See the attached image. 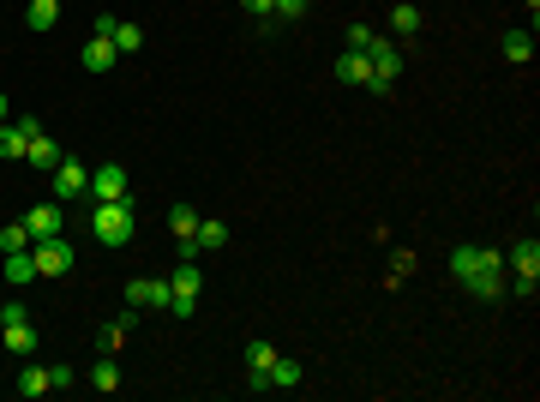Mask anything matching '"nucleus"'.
Instances as JSON below:
<instances>
[{
    "instance_id": "4be33fe9",
    "label": "nucleus",
    "mask_w": 540,
    "mask_h": 402,
    "mask_svg": "<svg viewBox=\"0 0 540 402\" xmlns=\"http://www.w3.org/2000/svg\"><path fill=\"white\" fill-rule=\"evenodd\" d=\"M108 42H115V55H139V48H144V30H139V24H126V19H115Z\"/></svg>"
},
{
    "instance_id": "473e14b6",
    "label": "nucleus",
    "mask_w": 540,
    "mask_h": 402,
    "mask_svg": "<svg viewBox=\"0 0 540 402\" xmlns=\"http://www.w3.org/2000/svg\"><path fill=\"white\" fill-rule=\"evenodd\" d=\"M73 384V366H48V390H66Z\"/></svg>"
},
{
    "instance_id": "1a4fd4ad",
    "label": "nucleus",
    "mask_w": 540,
    "mask_h": 402,
    "mask_svg": "<svg viewBox=\"0 0 540 402\" xmlns=\"http://www.w3.org/2000/svg\"><path fill=\"white\" fill-rule=\"evenodd\" d=\"M168 235H175L180 259H193V252H199V241H193V235H199V210H193V204H175V210H168Z\"/></svg>"
},
{
    "instance_id": "c85d7f7f",
    "label": "nucleus",
    "mask_w": 540,
    "mask_h": 402,
    "mask_svg": "<svg viewBox=\"0 0 540 402\" xmlns=\"http://www.w3.org/2000/svg\"><path fill=\"white\" fill-rule=\"evenodd\" d=\"M24 246H30V228L24 222H6L0 228V252H24Z\"/></svg>"
},
{
    "instance_id": "aec40b11",
    "label": "nucleus",
    "mask_w": 540,
    "mask_h": 402,
    "mask_svg": "<svg viewBox=\"0 0 540 402\" xmlns=\"http://www.w3.org/2000/svg\"><path fill=\"white\" fill-rule=\"evenodd\" d=\"M133 330H139V306H126L120 319H108V330H102V348L115 355V348H120V342H126V337H133Z\"/></svg>"
},
{
    "instance_id": "2f4dec72",
    "label": "nucleus",
    "mask_w": 540,
    "mask_h": 402,
    "mask_svg": "<svg viewBox=\"0 0 540 402\" xmlns=\"http://www.w3.org/2000/svg\"><path fill=\"white\" fill-rule=\"evenodd\" d=\"M240 6H246V19H270L277 13V0H240Z\"/></svg>"
},
{
    "instance_id": "7ed1b4c3",
    "label": "nucleus",
    "mask_w": 540,
    "mask_h": 402,
    "mask_svg": "<svg viewBox=\"0 0 540 402\" xmlns=\"http://www.w3.org/2000/svg\"><path fill=\"white\" fill-rule=\"evenodd\" d=\"M504 270H510L504 295H535L540 288V241H517L504 252Z\"/></svg>"
},
{
    "instance_id": "9d476101",
    "label": "nucleus",
    "mask_w": 540,
    "mask_h": 402,
    "mask_svg": "<svg viewBox=\"0 0 540 402\" xmlns=\"http://www.w3.org/2000/svg\"><path fill=\"white\" fill-rule=\"evenodd\" d=\"M115 61H120V55H115V42H108V37H97V30H90V42H84V48H79V66H84V73H90V79H102V73H115Z\"/></svg>"
},
{
    "instance_id": "4468645a",
    "label": "nucleus",
    "mask_w": 540,
    "mask_h": 402,
    "mask_svg": "<svg viewBox=\"0 0 540 402\" xmlns=\"http://www.w3.org/2000/svg\"><path fill=\"white\" fill-rule=\"evenodd\" d=\"M0 348L19 355V361H30V355H37V330H30V319L24 324H0Z\"/></svg>"
},
{
    "instance_id": "ddd939ff",
    "label": "nucleus",
    "mask_w": 540,
    "mask_h": 402,
    "mask_svg": "<svg viewBox=\"0 0 540 402\" xmlns=\"http://www.w3.org/2000/svg\"><path fill=\"white\" fill-rule=\"evenodd\" d=\"M337 79L366 90V84H373V55H366V48H342L337 55Z\"/></svg>"
},
{
    "instance_id": "6ab92c4d",
    "label": "nucleus",
    "mask_w": 540,
    "mask_h": 402,
    "mask_svg": "<svg viewBox=\"0 0 540 402\" xmlns=\"http://www.w3.org/2000/svg\"><path fill=\"white\" fill-rule=\"evenodd\" d=\"M168 288H175L180 301H199V288H204L199 264H193V259H180V270H175V277H168Z\"/></svg>"
},
{
    "instance_id": "b1692460",
    "label": "nucleus",
    "mask_w": 540,
    "mask_h": 402,
    "mask_svg": "<svg viewBox=\"0 0 540 402\" xmlns=\"http://www.w3.org/2000/svg\"><path fill=\"white\" fill-rule=\"evenodd\" d=\"M420 6H408V0H402V6H390V30H397V37H420Z\"/></svg>"
},
{
    "instance_id": "7c9ffc66",
    "label": "nucleus",
    "mask_w": 540,
    "mask_h": 402,
    "mask_svg": "<svg viewBox=\"0 0 540 402\" xmlns=\"http://www.w3.org/2000/svg\"><path fill=\"white\" fill-rule=\"evenodd\" d=\"M30 312H24V301H0V324H24Z\"/></svg>"
},
{
    "instance_id": "f257e3e1",
    "label": "nucleus",
    "mask_w": 540,
    "mask_h": 402,
    "mask_svg": "<svg viewBox=\"0 0 540 402\" xmlns=\"http://www.w3.org/2000/svg\"><path fill=\"white\" fill-rule=\"evenodd\" d=\"M450 277L486 306L504 301V252H493V246H450Z\"/></svg>"
},
{
    "instance_id": "a878e982",
    "label": "nucleus",
    "mask_w": 540,
    "mask_h": 402,
    "mask_svg": "<svg viewBox=\"0 0 540 402\" xmlns=\"http://www.w3.org/2000/svg\"><path fill=\"white\" fill-rule=\"evenodd\" d=\"M19 397H48V366H37V361L24 366L19 372Z\"/></svg>"
},
{
    "instance_id": "2eb2a0df",
    "label": "nucleus",
    "mask_w": 540,
    "mask_h": 402,
    "mask_svg": "<svg viewBox=\"0 0 540 402\" xmlns=\"http://www.w3.org/2000/svg\"><path fill=\"white\" fill-rule=\"evenodd\" d=\"M60 157H66V150H60V144L48 139V133H37V139H30V150H24V162H30L37 175H55V168H60Z\"/></svg>"
},
{
    "instance_id": "20e7f679",
    "label": "nucleus",
    "mask_w": 540,
    "mask_h": 402,
    "mask_svg": "<svg viewBox=\"0 0 540 402\" xmlns=\"http://www.w3.org/2000/svg\"><path fill=\"white\" fill-rule=\"evenodd\" d=\"M30 259H37V277L42 282H55V277H66V270L79 264V252H73V241L48 235V241H30Z\"/></svg>"
},
{
    "instance_id": "393cba45",
    "label": "nucleus",
    "mask_w": 540,
    "mask_h": 402,
    "mask_svg": "<svg viewBox=\"0 0 540 402\" xmlns=\"http://www.w3.org/2000/svg\"><path fill=\"white\" fill-rule=\"evenodd\" d=\"M193 241H199V252H222V246H228V228L210 222V217H199V235H193Z\"/></svg>"
},
{
    "instance_id": "f3484780",
    "label": "nucleus",
    "mask_w": 540,
    "mask_h": 402,
    "mask_svg": "<svg viewBox=\"0 0 540 402\" xmlns=\"http://www.w3.org/2000/svg\"><path fill=\"white\" fill-rule=\"evenodd\" d=\"M24 150H30V133L19 121H0V162H24Z\"/></svg>"
},
{
    "instance_id": "39448f33",
    "label": "nucleus",
    "mask_w": 540,
    "mask_h": 402,
    "mask_svg": "<svg viewBox=\"0 0 540 402\" xmlns=\"http://www.w3.org/2000/svg\"><path fill=\"white\" fill-rule=\"evenodd\" d=\"M366 55H373V84H366V90L384 97V90L402 79V48H397V42H384V37H373V42H366Z\"/></svg>"
},
{
    "instance_id": "bb28decb",
    "label": "nucleus",
    "mask_w": 540,
    "mask_h": 402,
    "mask_svg": "<svg viewBox=\"0 0 540 402\" xmlns=\"http://www.w3.org/2000/svg\"><path fill=\"white\" fill-rule=\"evenodd\" d=\"M90 384H97V390H120V366H115V355H102V361L90 366Z\"/></svg>"
},
{
    "instance_id": "72a5a7b5",
    "label": "nucleus",
    "mask_w": 540,
    "mask_h": 402,
    "mask_svg": "<svg viewBox=\"0 0 540 402\" xmlns=\"http://www.w3.org/2000/svg\"><path fill=\"white\" fill-rule=\"evenodd\" d=\"M6 115H13V102H6V97H0V121H6Z\"/></svg>"
},
{
    "instance_id": "9b49d317",
    "label": "nucleus",
    "mask_w": 540,
    "mask_h": 402,
    "mask_svg": "<svg viewBox=\"0 0 540 402\" xmlns=\"http://www.w3.org/2000/svg\"><path fill=\"white\" fill-rule=\"evenodd\" d=\"M270 361H277V342H264V337L246 342V390H264V372H270Z\"/></svg>"
},
{
    "instance_id": "f8f14e48",
    "label": "nucleus",
    "mask_w": 540,
    "mask_h": 402,
    "mask_svg": "<svg viewBox=\"0 0 540 402\" xmlns=\"http://www.w3.org/2000/svg\"><path fill=\"white\" fill-rule=\"evenodd\" d=\"M24 228H30V241H48V235H60V228H66V217H60V199H55V204H30V210H24Z\"/></svg>"
},
{
    "instance_id": "cd10ccee",
    "label": "nucleus",
    "mask_w": 540,
    "mask_h": 402,
    "mask_svg": "<svg viewBox=\"0 0 540 402\" xmlns=\"http://www.w3.org/2000/svg\"><path fill=\"white\" fill-rule=\"evenodd\" d=\"M306 13H313V0H277V13H270V19H277L282 30H288V24H300Z\"/></svg>"
},
{
    "instance_id": "423d86ee",
    "label": "nucleus",
    "mask_w": 540,
    "mask_h": 402,
    "mask_svg": "<svg viewBox=\"0 0 540 402\" xmlns=\"http://www.w3.org/2000/svg\"><path fill=\"white\" fill-rule=\"evenodd\" d=\"M48 181H55V199H60V204L90 199V162H79V157H60V168L48 175Z\"/></svg>"
},
{
    "instance_id": "6e6552de",
    "label": "nucleus",
    "mask_w": 540,
    "mask_h": 402,
    "mask_svg": "<svg viewBox=\"0 0 540 402\" xmlns=\"http://www.w3.org/2000/svg\"><path fill=\"white\" fill-rule=\"evenodd\" d=\"M115 199H133L126 192V168L120 162H97L90 168V204H115Z\"/></svg>"
},
{
    "instance_id": "c756f323",
    "label": "nucleus",
    "mask_w": 540,
    "mask_h": 402,
    "mask_svg": "<svg viewBox=\"0 0 540 402\" xmlns=\"http://www.w3.org/2000/svg\"><path fill=\"white\" fill-rule=\"evenodd\" d=\"M373 37H379V30H373V24H348V30H342V42H348V48H366V42H373Z\"/></svg>"
},
{
    "instance_id": "f03ea898",
    "label": "nucleus",
    "mask_w": 540,
    "mask_h": 402,
    "mask_svg": "<svg viewBox=\"0 0 540 402\" xmlns=\"http://www.w3.org/2000/svg\"><path fill=\"white\" fill-rule=\"evenodd\" d=\"M90 235L102 246H126L139 235V204L133 199H115V204H90Z\"/></svg>"
},
{
    "instance_id": "5701e85b",
    "label": "nucleus",
    "mask_w": 540,
    "mask_h": 402,
    "mask_svg": "<svg viewBox=\"0 0 540 402\" xmlns=\"http://www.w3.org/2000/svg\"><path fill=\"white\" fill-rule=\"evenodd\" d=\"M504 61L528 66V61H535V37H528V30H510V37H504Z\"/></svg>"
},
{
    "instance_id": "a211bd4d",
    "label": "nucleus",
    "mask_w": 540,
    "mask_h": 402,
    "mask_svg": "<svg viewBox=\"0 0 540 402\" xmlns=\"http://www.w3.org/2000/svg\"><path fill=\"white\" fill-rule=\"evenodd\" d=\"M295 384H300V361L277 355V361H270V372H264V390H295Z\"/></svg>"
},
{
    "instance_id": "0eeeda50",
    "label": "nucleus",
    "mask_w": 540,
    "mask_h": 402,
    "mask_svg": "<svg viewBox=\"0 0 540 402\" xmlns=\"http://www.w3.org/2000/svg\"><path fill=\"white\" fill-rule=\"evenodd\" d=\"M168 301H175V288L157 277H133L126 282V306H139V312H168Z\"/></svg>"
},
{
    "instance_id": "412c9836",
    "label": "nucleus",
    "mask_w": 540,
    "mask_h": 402,
    "mask_svg": "<svg viewBox=\"0 0 540 402\" xmlns=\"http://www.w3.org/2000/svg\"><path fill=\"white\" fill-rule=\"evenodd\" d=\"M0 259H6V282H13V288L37 282V259H30V246H24V252H0Z\"/></svg>"
},
{
    "instance_id": "dca6fc26",
    "label": "nucleus",
    "mask_w": 540,
    "mask_h": 402,
    "mask_svg": "<svg viewBox=\"0 0 540 402\" xmlns=\"http://www.w3.org/2000/svg\"><path fill=\"white\" fill-rule=\"evenodd\" d=\"M60 24V0H30L24 6V30H37V37H48Z\"/></svg>"
}]
</instances>
